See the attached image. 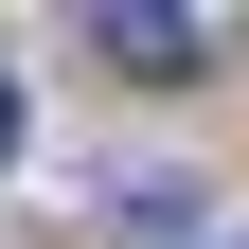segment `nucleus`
Here are the masks:
<instances>
[{"label": "nucleus", "instance_id": "obj_1", "mask_svg": "<svg viewBox=\"0 0 249 249\" xmlns=\"http://www.w3.org/2000/svg\"><path fill=\"white\" fill-rule=\"evenodd\" d=\"M89 53H107V71H142V89H178V71H213V18H178V0H107V18H89Z\"/></svg>", "mask_w": 249, "mask_h": 249}, {"label": "nucleus", "instance_id": "obj_2", "mask_svg": "<svg viewBox=\"0 0 249 249\" xmlns=\"http://www.w3.org/2000/svg\"><path fill=\"white\" fill-rule=\"evenodd\" d=\"M107 249H196V178H107Z\"/></svg>", "mask_w": 249, "mask_h": 249}, {"label": "nucleus", "instance_id": "obj_3", "mask_svg": "<svg viewBox=\"0 0 249 249\" xmlns=\"http://www.w3.org/2000/svg\"><path fill=\"white\" fill-rule=\"evenodd\" d=\"M0 160H18V89H0Z\"/></svg>", "mask_w": 249, "mask_h": 249}, {"label": "nucleus", "instance_id": "obj_4", "mask_svg": "<svg viewBox=\"0 0 249 249\" xmlns=\"http://www.w3.org/2000/svg\"><path fill=\"white\" fill-rule=\"evenodd\" d=\"M231 249H249V231H231Z\"/></svg>", "mask_w": 249, "mask_h": 249}]
</instances>
